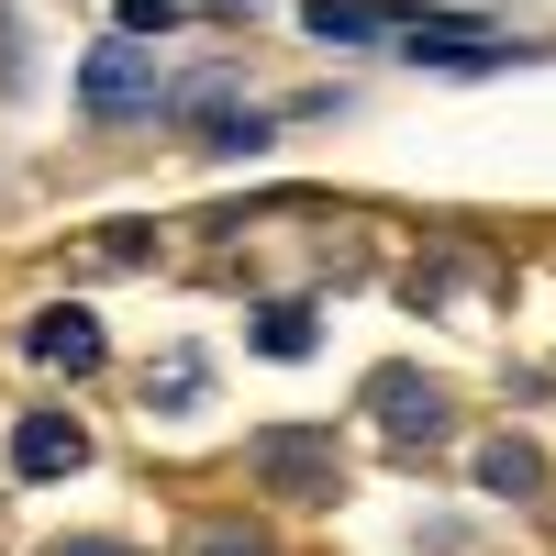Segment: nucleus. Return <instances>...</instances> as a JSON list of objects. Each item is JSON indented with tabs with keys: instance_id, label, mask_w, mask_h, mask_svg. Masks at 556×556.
Masks as SVG:
<instances>
[{
	"instance_id": "obj_9",
	"label": "nucleus",
	"mask_w": 556,
	"mask_h": 556,
	"mask_svg": "<svg viewBox=\"0 0 556 556\" xmlns=\"http://www.w3.org/2000/svg\"><path fill=\"white\" fill-rule=\"evenodd\" d=\"M201 556H278V545H267V534H245V523H212V534H201Z\"/></svg>"
},
{
	"instance_id": "obj_5",
	"label": "nucleus",
	"mask_w": 556,
	"mask_h": 556,
	"mask_svg": "<svg viewBox=\"0 0 556 556\" xmlns=\"http://www.w3.org/2000/svg\"><path fill=\"white\" fill-rule=\"evenodd\" d=\"M23 345H34L45 367H67V379H89V367H101V312H34Z\"/></svg>"
},
{
	"instance_id": "obj_8",
	"label": "nucleus",
	"mask_w": 556,
	"mask_h": 556,
	"mask_svg": "<svg viewBox=\"0 0 556 556\" xmlns=\"http://www.w3.org/2000/svg\"><path fill=\"white\" fill-rule=\"evenodd\" d=\"M256 356H312V312L301 301H267L256 312Z\"/></svg>"
},
{
	"instance_id": "obj_4",
	"label": "nucleus",
	"mask_w": 556,
	"mask_h": 556,
	"mask_svg": "<svg viewBox=\"0 0 556 556\" xmlns=\"http://www.w3.org/2000/svg\"><path fill=\"white\" fill-rule=\"evenodd\" d=\"M12 468H23V479H78V468H89V434L67 424V412H23Z\"/></svg>"
},
{
	"instance_id": "obj_7",
	"label": "nucleus",
	"mask_w": 556,
	"mask_h": 556,
	"mask_svg": "<svg viewBox=\"0 0 556 556\" xmlns=\"http://www.w3.org/2000/svg\"><path fill=\"white\" fill-rule=\"evenodd\" d=\"M479 490H501V501H534V490H545V456H534L523 434H501V445H479Z\"/></svg>"
},
{
	"instance_id": "obj_6",
	"label": "nucleus",
	"mask_w": 556,
	"mask_h": 556,
	"mask_svg": "<svg viewBox=\"0 0 556 556\" xmlns=\"http://www.w3.org/2000/svg\"><path fill=\"white\" fill-rule=\"evenodd\" d=\"M424 12L412 0H312V34L323 45H356V34H412Z\"/></svg>"
},
{
	"instance_id": "obj_11",
	"label": "nucleus",
	"mask_w": 556,
	"mask_h": 556,
	"mask_svg": "<svg viewBox=\"0 0 556 556\" xmlns=\"http://www.w3.org/2000/svg\"><path fill=\"white\" fill-rule=\"evenodd\" d=\"M56 556H134V545H112V534H78V545H56Z\"/></svg>"
},
{
	"instance_id": "obj_3",
	"label": "nucleus",
	"mask_w": 556,
	"mask_h": 556,
	"mask_svg": "<svg viewBox=\"0 0 556 556\" xmlns=\"http://www.w3.org/2000/svg\"><path fill=\"white\" fill-rule=\"evenodd\" d=\"M367 401H379V424H390L401 445H434V434H445V390L412 379V367H379V379H367Z\"/></svg>"
},
{
	"instance_id": "obj_1",
	"label": "nucleus",
	"mask_w": 556,
	"mask_h": 556,
	"mask_svg": "<svg viewBox=\"0 0 556 556\" xmlns=\"http://www.w3.org/2000/svg\"><path fill=\"white\" fill-rule=\"evenodd\" d=\"M167 101V78H156V45H89V67H78V112L89 123H134V112H156Z\"/></svg>"
},
{
	"instance_id": "obj_10",
	"label": "nucleus",
	"mask_w": 556,
	"mask_h": 556,
	"mask_svg": "<svg viewBox=\"0 0 556 556\" xmlns=\"http://www.w3.org/2000/svg\"><path fill=\"white\" fill-rule=\"evenodd\" d=\"M178 23V0H123V34H167Z\"/></svg>"
},
{
	"instance_id": "obj_2",
	"label": "nucleus",
	"mask_w": 556,
	"mask_h": 556,
	"mask_svg": "<svg viewBox=\"0 0 556 556\" xmlns=\"http://www.w3.org/2000/svg\"><path fill=\"white\" fill-rule=\"evenodd\" d=\"M245 468L278 479V490H301V501H323V490H334V434H256Z\"/></svg>"
}]
</instances>
